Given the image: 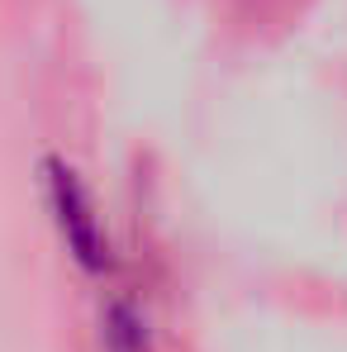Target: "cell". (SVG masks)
<instances>
[{
  "mask_svg": "<svg viewBox=\"0 0 347 352\" xmlns=\"http://www.w3.org/2000/svg\"><path fill=\"white\" fill-rule=\"evenodd\" d=\"M105 348L110 352H148V319L128 300H115L105 309Z\"/></svg>",
  "mask_w": 347,
  "mask_h": 352,
  "instance_id": "2",
  "label": "cell"
},
{
  "mask_svg": "<svg viewBox=\"0 0 347 352\" xmlns=\"http://www.w3.org/2000/svg\"><path fill=\"white\" fill-rule=\"evenodd\" d=\"M43 195H48L58 238H62V248L71 252V262L81 272H91V276H105L115 267V243H110L105 214H100L96 190L86 186V176L76 172L67 157L48 153L43 157Z\"/></svg>",
  "mask_w": 347,
  "mask_h": 352,
  "instance_id": "1",
  "label": "cell"
}]
</instances>
